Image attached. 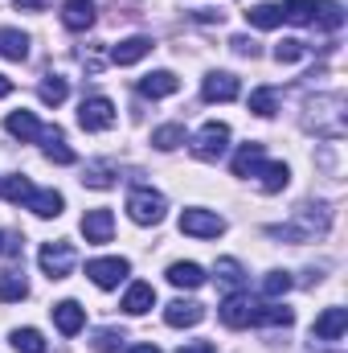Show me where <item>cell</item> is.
Returning <instances> with one entry per match:
<instances>
[{"label": "cell", "instance_id": "cell-22", "mask_svg": "<svg viewBox=\"0 0 348 353\" xmlns=\"http://www.w3.org/2000/svg\"><path fill=\"white\" fill-rule=\"evenodd\" d=\"M4 128H8V136H17V140H25V144L41 136V123H37L33 111H12V115L4 119Z\"/></svg>", "mask_w": 348, "mask_h": 353}, {"label": "cell", "instance_id": "cell-9", "mask_svg": "<svg viewBox=\"0 0 348 353\" xmlns=\"http://www.w3.org/2000/svg\"><path fill=\"white\" fill-rule=\"evenodd\" d=\"M238 79L230 74V70H213V74H205V83H201V94H205V103H234L238 99Z\"/></svg>", "mask_w": 348, "mask_h": 353}, {"label": "cell", "instance_id": "cell-44", "mask_svg": "<svg viewBox=\"0 0 348 353\" xmlns=\"http://www.w3.org/2000/svg\"><path fill=\"white\" fill-rule=\"evenodd\" d=\"M131 353H160L156 345H131Z\"/></svg>", "mask_w": 348, "mask_h": 353}, {"label": "cell", "instance_id": "cell-14", "mask_svg": "<svg viewBox=\"0 0 348 353\" xmlns=\"http://www.w3.org/2000/svg\"><path fill=\"white\" fill-rule=\"evenodd\" d=\"M152 308H156V288L144 283V279H135V283L123 292V312H127V316H144V312H152Z\"/></svg>", "mask_w": 348, "mask_h": 353}, {"label": "cell", "instance_id": "cell-40", "mask_svg": "<svg viewBox=\"0 0 348 353\" xmlns=\"http://www.w3.org/2000/svg\"><path fill=\"white\" fill-rule=\"evenodd\" d=\"M83 185H90V189H111V165H90L87 176H83Z\"/></svg>", "mask_w": 348, "mask_h": 353}, {"label": "cell", "instance_id": "cell-28", "mask_svg": "<svg viewBox=\"0 0 348 353\" xmlns=\"http://www.w3.org/2000/svg\"><path fill=\"white\" fill-rule=\"evenodd\" d=\"M168 283H173V288H201V283H205V267L173 263V267H168Z\"/></svg>", "mask_w": 348, "mask_h": 353}, {"label": "cell", "instance_id": "cell-32", "mask_svg": "<svg viewBox=\"0 0 348 353\" xmlns=\"http://www.w3.org/2000/svg\"><path fill=\"white\" fill-rule=\"evenodd\" d=\"M152 144L160 148V152H173L184 144V123H164V128H156L152 132Z\"/></svg>", "mask_w": 348, "mask_h": 353}, {"label": "cell", "instance_id": "cell-34", "mask_svg": "<svg viewBox=\"0 0 348 353\" xmlns=\"http://www.w3.org/2000/svg\"><path fill=\"white\" fill-rule=\"evenodd\" d=\"M291 271H266V279H262V296L266 300H279V296H287L291 292Z\"/></svg>", "mask_w": 348, "mask_h": 353}, {"label": "cell", "instance_id": "cell-15", "mask_svg": "<svg viewBox=\"0 0 348 353\" xmlns=\"http://www.w3.org/2000/svg\"><path fill=\"white\" fill-rule=\"evenodd\" d=\"M205 321V308L197 304V300H173L168 308H164V325H173V329H193V325H201Z\"/></svg>", "mask_w": 348, "mask_h": 353}, {"label": "cell", "instance_id": "cell-42", "mask_svg": "<svg viewBox=\"0 0 348 353\" xmlns=\"http://www.w3.org/2000/svg\"><path fill=\"white\" fill-rule=\"evenodd\" d=\"M176 353H213V341H193V345H180Z\"/></svg>", "mask_w": 348, "mask_h": 353}, {"label": "cell", "instance_id": "cell-19", "mask_svg": "<svg viewBox=\"0 0 348 353\" xmlns=\"http://www.w3.org/2000/svg\"><path fill=\"white\" fill-rule=\"evenodd\" d=\"M25 210H33L37 218H58L66 210V197L58 189H33V197L25 201Z\"/></svg>", "mask_w": 348, "mask_h": 353}, {"label": "cell", "instance_id": "cell-26", "mask_svg": "<svg viewBox=\"0 0 348 353\" xmlns=\"http://www.w3.org/2000/svg\"><path fill=\"white\" fill-rule=\"evenodd\" d=\"M262 157H266V152H262V144H254V140H250V144H242V148L234 152V176H254V169L262 165Z\"/></svg>", "mask_w": 348, "mask_h": 353}, {"label": "cell", "instance_id": "cell-1", "mask_svg": "<svg viewBox=\"0 0 348 353\" xmlns=\"http://www.w3.org/2000/svg\"><path fill=\"white\" fill-rule=\"evenodd\" d=\"M328 226H332V210L328 205H299L295 210V222L270 226V234L274 239H291V243H312V239L328 234Z\"/></svg>", "mask_w": 348, "mask_h": 353}, {"label": "cell", "instance_id": "cell-27", "mask_svg": "<svg viewBox=\"0 0 348 353\" xmlns=\"http://www.w3.org/2000/svg\"><path fill=\"white\" fill-rule=\"evenodd\" d=\"M312 21H316L320 29L336 33V29L345 25V8H340V0H320V4H316V12H312Z\"/></svg>", "mask_w": 348, "mask_h": 353}, {"label": "cell", "instance_id": "cell-5", "mask_svg": "<svg viewBox=\"0 0 348 353\" xmlns=\"http://www.w3.org/2000/svg\"><path fill=\"white\" fill-rule=\"evenodd\" d=\"M180 234H193V239H217L226 234V218L213 214V210H184L180 214Z\"/></svg>", "mask_w": 348, "mask_h": 353}, {"label": "cell", "instance_id": "cell-20", "mask_svg": "<svg viewBox=\"0 0 348 353\" xmlns=\"http://www.w3.org/2000/svg\"><path fill=\"white\" fill-rule=\"evenodd\" d=\"M176 87H180V79L173 70H152L148 79H140V94L144 99H168V94H176Z\"/></svg>", "mask_w": 348, "mask_h": 353}, {"label": "cell", "instance_id": "cell-16", "mask_svg": "<svg viewBox=\"0 0 348 353\" xmlns=\"http://www.w3.org/2000/svg\"><path fill=\"white\" fill-rule=\"evenodd\" d=\"M83 234H87V243H111V234H115V218H111V210H87L83 214Z\"/></svg>", "mask_w": 348, "mask_h": 353}, {"label": "cell", "instance_id": "cell-23", "mask_svg": "<svg viewBox=\"0 0 348 353\" xmlns=\"http://www.w3.org/2000/svg\"><path fill=\"white\" fill-rule=\"evenodd\" d=\"M25 296H29L25 271H21V267H8V271L0 275V300H4V304H17V300H25Z\"/></svg>", "mask_w": 348, "mask_h": 353}, {"label": "cell", "instance_id": "cell-4", "mask_svg": "<svg viewBox=\"0 0 348 353\" xmlns=\"http://www.w3.org/2000/svg\"><path fill=\"white\" fill-rule=\"evenodd\" d=\"M226 148H230V128L217 123V119H209V123L193 136V157H197V161H221Z\"/></svg>", "mask_w": 348, "mask_h": 353}, {"label": "cell", "instance_id": "cell-36", "mask_svg": "<svg viewBox=\"0 0 348 353\" xmlns=\"http://www.w3.org/2000/svg\"><path fill=\"white\" fill-rule=\"evenodd\" d=\"M279 8H283V21H291V25H312L316 0H287V4H279Z\"/></svg>", "mask_w": 348, "mask_h": 353}, {"label": "cell", "instance_id": "cell-30", "mask_svg": "<svg viewBox=\"0 0 348 353\" xmlns=\"http://www.w3.org/2000/svg\"><path fill=\"white\" fill-rule=\"evenodd\" d=\"M246 21H250L254 29H279V25H283V8H279V4H254V8L246 12Z\"/></svg>", "mask_w": 348, "mask_h": 353}, {"label": "cell", "instance_id": "cell-39", "mask_svg": "<svg viewBox=\"0 0 348 353\" xmlns=\"http://www.w3.org/2000/svg\"><path fill=\"white\" fill-rule=\"evenodd\" d=\"M307 54V46L299 41V37H283L279 46H274V62H299Z\"/></svg>", "mask_w": 348, "mask_h": 353}, {"label": "cell", "instance_id": "cell-2", "mask_svg": "<svg viewBox=\"0 0 348 353\" xmlns=\"http://www.w3.org/2000/svg\"><path fill=\"white\" fill-rule=\"evenodd\" d=\"M307 111H316L307 119L316 128V136H328V140H340L345 136V94H316L307 103Z\"/></svg>", "mask_w": 348, "mask_h": 353}, {"label": "cell", "instance_id": "cell-35", "mask_svg": "<svg viewBox=\"0 0 348 353\" xmlns=\"http://www.w3.org/2000/svg\"><path fill=\"white\" fill-rule=\"evenodd\" d=\"M217 279L230 288V292H242V283H246V271L238 259H217Z\"/></svg>", "mask_w": 348, "mask_h": 353}, {"label": "cell", "instance_id": "cell-41", "mask_svg": "<svg viewBox=\"0 0 348 353\" xmlns=\"http://www.w3.org/2000/svg\"><path fill=\"white\" fill-rule=\"evenodd\" d=\"M230 46H234V54H242V58H259V41H254V37H234Z\"/></svg>", "mask_w": 348, "mask_h": 353}, {"label": "cell", "instance_id": "cell-18", "mask_svg": "<svg viewBox=\"0 0 348 353\" xmlns=\"http://www.w3.org/2000/svg\"><path fill=\"white\" fill-rule=\"evenodd\" d=\"M62 25L83 33L94 25V0H62Z\"/></svg>", "mask_w": 348, "mask_h": 353}, {"label": "cell", "instance_id": "cell-11", "mask_svg": "<svg viewBox=\"0 0 348 353\" xmlns=\"http://www.w3.org/2000/svg\"><path fill=\"white\" fill-rule=\"evenodd\" d=\"M54 325L62 337H78L87 329V308L78 300H62V304H54Z\"/></svg>", "mask_w": 348, "mask_h": 353}, {"label": "cell", "instance_id": "cell-33", "mask_svg": "<svg viewBox=\"0 0 348 353\" xmlns=\"http://www.w3.org/2000/svg\"><path fill=\"white\" fill-rule=\"evenodd\" d=\"M12 350L17 353H45V337L37 329H12Z\"/></svg>", "mask_w": 348, "mask_h": 353}, {"label": "cell", "instance_id": "cell-25", "mask_svg": "<svg viewBox=\"0 0 348 353\" xmlns=\"http://www.w3.org/2000/svg\"><path fill=\"white\" fill-rule=\"evenodd\" d=\"M0 197H4V201H12V205H25V201L33 197V181H29V176H21V173L4 176V181H0Z\"/></svg>", "mask_w": 348, "mask_h": 353}, {"label": "cell", "instance_id": "cell-3", "mask_svg": "<svg viewBox=\"0 0 348 353\" xmlns=\"http://www.w3.org/2000/svg\"><path fill=\"white\" fill-rule=\"evenodd\" d=\"M164 210H168V201H164V193L152 189V185H135V189L127 193V214H131V222H140V226H156V222L164 218Z\"/></svg>", "mask_w": 348, "mask_h": 353}, {"label": "cell", "instance_id": "cell-31", "mask_svg": "<svg viewBox=\"0 0 348 353\" xmlns=\"http://www.w3.org/2000/svg\"><path fill=\"white\" fill-rule=\"evenodd\" d=\"M37 94H41V103L58 107V103H66L70 87H66V79H62V74H45V79H41V87H37Z\"/></svg>", "mask_w": 348, "mask_h": 353}, {"label": "cell", "instance_id": "cell-8", "mask_svg": "<svg viewBox=\"0 0 348 353\" xmlns=\"http://www.w3.org/2000/svg\"><path fill=\"white\" fill-rule=\"evenodd\" d=\"M87 275L94 288H119L127 275H131V263L119 259V255H107V259H90L87 263Z\"/></svg>", "mask_w": 348, "mask_h": 353}, {"label": "cell", "instance_id": "cell-38", "mask_svg": "<svg viewBox=\"0 0 348 353\" xmlns=\"http://www.w3.org/2000/svg\"><path fill=\"white\" fill-rule=\"evenodd\" d=\"M123 341H127V337H123L119 329H98L90 345H94V353H123Z\"/></svg>", "mask_w": 348, "mask_h": 353}, {"label": "cell", "instance_id": "cell-21", "mask_svg": "<svg viewBox=\"0 0 348 353\" xmlns=\"http://www.w3.org/2000/svg\"><path fill=\"white\" fill-rule=\"evenodd\" d=\"M254 176H259L262 193H279V189H287V181H291V169H287L283 161H262L259 169H254Z\"/></svg>", "mask_w": 348, "mask_h": 353}, {"label": "cell", "instance_id": "cell-10", "mask_svg": "<svg viewBox=\"0 0 348 353\" xmlns=\"http://www.w3.org/2000/svg\"><path fill=\"white\" fill-rule=\"evenodd\" d=\"M41 152H45V161H54V165H74L78 157H74V148L66 144V132L54 123V128H41Z\"/></svg>", "mask_w": 348, "mask_h": 353}, {"label": "cell", "instance_id": "cell-13", "mask_svg": "<svg viewBox=\"0 0 348 353\" xmlns=\"http://www.w3.org/2000/svg\"><path fill=\"white\" fill-rule=\"evenodd\" d=\"M148 54H152V37H140V33L135 37H123L119 46H111V62L115 66H135Z\"/></svg>", "mask_w": 348, "mask_h": 353}, {"label": "cell", "instance_id": "cell-12", "mask_svg": "<svg viewBox=\"0 0 348 353\" xmlns=\"http://www.w3.org/2000/svg\"><path fill=\"white\" fill-rule=\"evenodd\" d=\"M217 312H221V325H230V329H250L254 325V304L242 292H230V300Z\"/></svg>", "mask_w": 348, "mask_h": 353}, {"label": "cell", "instance_id": "cell-7", "mask_svg": "<svg viewBox=\"0 0 348 353\" xmlns=\"http://www.w3.org/2000/svg\"><path fill=\"white\" fill-rule=\"evenodd\" d=\"M74 247L70 243H45L41 251H37V263H41V271L50 275V279H66L70 271H74Z\"/></svg>", "mask_w": 348, "mask_h": 353}, {"label": "cell", "instance_id": "cell-6", "mask_svg": "<svg viewBox=\"0 0 348 353\" xmlns=\"http://www.w3.org/2000/svg\"><path fill=\"white\" fill-rule=\"evenodd\" d=\"M78 123H83V132H107V128H115V103H111L107 94L83 99V107H78Z\"/></svg>", "mask_w": 348, "mask_h": 353}, {"label": "cell", "instance_id": "cell-24", "mask_svg": "<svg viewBox=\"0 0 348 353\" xmlns=\"http://www.w3.org/2000/svg\"><path fill=\"white\" fill-rule=\"evenodd\" d=\"M0 54L8 62H25L29 58V37L21 29H0Z\"/></svg>", "mask_w": 348, "mask_h": 353}, {"label": "cell", "instance_id": "cell-17", "mask_svg": "<svg viewBox=\"0 0 348 353\" xmlns=\"http://www.w3.org/2000/svg\"><path fill=\"white\" fill-rule=\"evenodd\" d=\"M345 329H348V308H328V312L316 316V329H312V333H316L320 341H340Z\"/></svg>", "mask_w": 348, "mask_h": 353}, {"label": "cell", "instance_id": "cell-29", "mask_svg": "<svg viewBox=\"0 0 348 353\" xmlns=\"http://www.w3.org/2000/svg\"><path fill=\"white\" fill-rule=\"evenodd\" d=\"M295 321V312L291 308H279V304H254V325H270V329H287Z\"/></svg>", "mask_w": 348, "mask_h": 353}, {"label": "cell", "instance_id": "cell-37", "mask_svg": "<svg viewBox=\"0 0 348 353\" xmlns=\"http://www.w3.org/2000/svg\"><path fill=\"white\" fill-rule=\"evenodd\" d=\"M250 111H254V115H262V119H270V115L279 111V94H274L270 87L250 90Z\"/></svg>", "mask_w": 348, "mask_h": 353}, {"label": "cell", "instance_id": "cell-45", "mask_svg": "<svg viewBox=\"0 0 348 353\" xmlns=\"http://www.w3.org/2000/svg\"><path fill=\"white\" fill-rule=\"evenodd\" d=\"M0 255H4V234H0Z\"/></svg>", "mask_w": 348, "mask_h": 353}, {"label": "cell", "instance_id": "cell-43", "mask_svg": "<svg viewBox=\"0 0 348 353\" xmlns=\"http://www.w3.org/2000/svg\"><path fill=\"white\" fill-rule=\"evenodd\" d=\"M8 94H12V79H4V74H0V99H8Z\"/></svg>", "mask_w": 348, "mask_h": 353}]
</instances>
